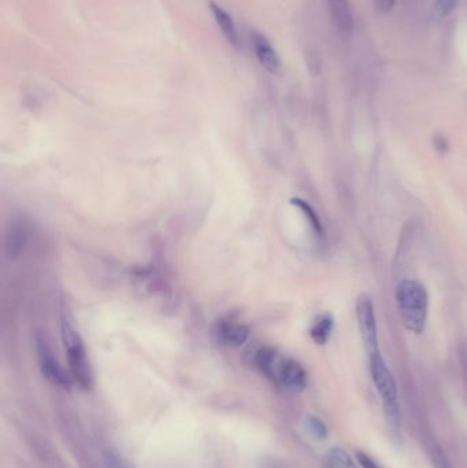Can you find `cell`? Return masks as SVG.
I'll return each instance as SVG.
<instances>
[{"instance_id":"2","label":"cell","mask_w":467,"mask_h":468,"mask_svg":"<svg viewBox=\"0 0 467 468\" xmlns=\"http://www.w3.org/2000/svg\"><path fill=\"white\" fill-rule=\"evenodd\" d=\"M395 303L405 329L422 334L427 329L429 294L425 285L417 279H403L395 291Z\"/></svg>"},{"instance_id":"6","label":"cell","mask_w":467,"mask_h":468,"mask_svg":"<svg viewBox=\"0 0 467 468\" xmlns=\"http://www.w3.org/2000/svg\"><path fill=\"white\" fill-rule=\"evenodd\" d=\"M38 357H39L40 370L50 382L63 389H69L72 386L73 378L70 372H66V370L62 367L57 356L51 351V348L47 345L44 340H38Z\"/></svg>"},{"instance_id":"4","label":"cell","mask_w":467,"mask_h":468,"mask_svg":"<svg viewBox=\"0 0 467 468\" xmlns=\"http://www.w3.org/2000/svg\"><path fill=\"white\" fill-rule=\"evenodd\" d=\"M62 341L73 381L81 389H89L92 386V370L88 355L79 334L69 323H63L62 326Z\"/></svg>"},{"instance_id":"19","label":"cell","mask_w":467,"mask_h":468,"mask_svg":"<svg viewBox=\"0 0 467 468\" xmlns=\"http://www.w3.org/2000/svg\"><path fill=\"white\" fill-rule=\"evenodd\" d=\"M356 460L362 468H381L375 463V460L373 457H370L368 453L362 452V450L356 452Z\"/></svg>"},{"instance_id":"3","label":"cell","mask_w":467,"mask_h":468,"mask_svg":"<svg viewBox=\"0 0 467 468\" xmlns=\"http://www.w3.org/2000/svg\"><path fill=\"white\" fill-rule=\"evenodd\" d=\"M369 370L373 384L381 397L383 410L388 428L393 437L397 438L400 435V425H402L397 386L381 352L369 353Z\"/></svg>"},{"instance_id":"22","label":"cell","mask_w":467,"mask_h":468,"mask_svg":"<svg viewBox=\"0 0 467 468\" xmlns=\"http://www.w3.org/2000/svg\"><path fill=\"white\" fill-rule=\"evenodd\" d=\"M434 145H436V150H440L441 154H444L447 151V140L443 136H437L434 138Z\"/></svg>"},{"instance_id":"10","label":"cell","mask_w":467,"mask_h":468,"mask_svg":"<svg viewBox=\"0 0 467 468\" xmlns=\"http://www.w3.org/2000/svg\"><path fill=\"white\" fill-rule=\"evenodd\" d=\"M331 9V17L341 33L352 30V13L348 0H326Z\"/></svg>"},{"instance_id":"5","label":"cell","mask_w":467,"mask_h":468,"mask_svg":"<svg viewBox=\"0 0 467 468\" xmlns=\"http://www.w3.org/2000/svg\"><path fill=\"white\" fill-rule=\"evenodd\" d=\"M355 312L358 319V326L361 337L363 341V345L368 353L380 351L378 350V329H377V321L374 313V306L373 300L369 294L363 293L358 297L355 304Z\"/></svg>"},{"instance_id":"1","label":"cell","mask_w":467,"mask_h":468,"mask_svg":"<svg viewBox=\"0 0 467 468\" xmlns=\"http://www.w3.org/2000/svg\"><path fill=\"white\" fill-rule=\"evenodd\" d=\"M255 363L273 382L291 393H302L307 388L309 377L304 367L292 357H288L273 348L256 352Z\"/></svg>"},{"instance_id":"20","label":"cell","mask_w":467,"mask_h":468,"mask_svg":"<svg viewBox=\"0 0 467 468\" xmlns=\"http://www.w3.org/2000/svg\"><path fill=\"white\" fill-rule=\"evenodd\" d=\"M395 4H396V0H374L375 9L383 14L390 13L392 9L395 7Z\"/></svg>"},{"instance_id":"13","label":"cell","mask_w":467,"mask_h":468,"mask_svg":"<svg viewBox=\"0 0 467 468\" xmlns=\"http://www.w3.org/2000/svg\"><path fill=\"white\" fill-rule=\"evenodd\" d=\"M326 462L329 468H356L350 453L339 447L329 449L326 453Z\"/></svg>"},{"instance_id":"14","label":"cell","mask_w":467,"mask_h":468,"mask_svg":"<svg viewBox=\"0 0 467 468\" xmlns=\"http://www.w3.org/2000/svg\"><path fill=\"white\" fill-rule=\"evenodd\" d=\"M10 240L7 241V248L10 250V257L17 256L22 252L26 243V230L23 225H17L11 228V233L9 234Z\"/></svg>"},{"instance_id":"9","label":"cell","mask_w":467,"mask_h":468,"mask_svg":"<svg viewBox=\"0 0 467 468\" xmlns=\"http://www.w3.org/2000/svg\"><path fill=\"white\" fill-rule=\"evenodd\" d=\"M334 329V319L329 312L319 313L310 328V337L317 345H326Z\"/></svg>"},{"instance_id":"7","label":"cell","mask_w":467,"mask_h":468,"mask_svg":"<svg viewBox=\"0 0 467 468\" xmlns=\"http://www.w3.org/2000/svg\"><path fill=\"white\" fill-rule=\"evenodd\" d=\"M253 47L255 57L259 60V63L268 72L277 74L281 69V60L268 38L259 32H253Z\"/></svg>"},{"instance_id":"16","label":"cell","mask_w":467,"mask_h":468,"mask_svg":"<svg viewBox=\"0 0 467 468\" xmlns=\"http://www.w3.org/2000/svg\"><path fill=\"white\" fill-rule=\"evenodd\" d=\"M461 0H436L433 4V13L436 18H446L459 4Z\"/></svg>"},{"instance_id":"8","label":"cell","mask_w":467,"mask_h":468,"mask_svg":"<svg viewBox=\"0 0 467 468\" xmlns=\"http://www.w3.org/2000/svg\"><path fill=\"white\" fill-rule=\"evenodd\" d=\"M216 335L225 345L238 348L247 342L250 330L244 325L236 323L234 321H224L216 326Z\"/></svg>"},{"instance_id":"12","label":"cell","mask_w":467,"mask_h":468,"mask_svg":"<svg viewBox=\"0 0 467 468\" xmlns=\"http://www.w3.org/2000/svg\"><path fill=\"white\" fill-rule=\"evenodd\" d=\"M291 203L302 211V214L306 216V219H307L309 225L312 226V232L315 233V235L318 238H322L325 235V230H324V226H322L318 215L314 211L312 206L306 200H302V199H292Z\"/></svg>"},{"instance_id":"11","label":"cell","mask_w":467,"mask_h":468,"mask_svg":"<svg viewBox=\"0 0 467 468\" xmlns=\"http://www.w3.org/2000/svg\"><path fill=\"white\" fill-rule=\"evenodd\" d=\"M210 9H211V13L214 16L215 22L216 25L219 26V29L222 30V35L226 38V40L234 45V47H238V33H237V29H236V25H234V18L222 9L219 7L218 4L215 3H210Z\"/></svg>"},{"instance_id":"21","label":"cell","mask_w":467,"mask_h":468,"mask_svg":"<svg viewBox=\"0 0 467 468\" xmlns=\"http://www.w3.org/2000/svg\"><path fill=\"white\" fill-rule=\"evenodd\" d=\"M307 66H309V70H310L312 76H317L321 70V60L315 54L312 52V54L307 55Z\"/></svg>"},{"instance_id":"15","label":"cell","mask_w":467,"mask_h":468,"mask_svg":"<svg viewBox=\"0 0 467 468\" xmlns=\"http://www.w3.org/2000/svg\"><path fill=\"white\" fill-rule=\"evenodd\" d=\"M304 425H306V429L310 433L312 438H315L318 441H325L328 438L329 429L321 418H318L315 415H309L304 420Z\"/></svg>"},{"instance_id":"17","label":"cell","mask_w":467,"mask_h":468,"mask_svg":"<svg viewBox=\"0 0 467 468\" xmlns=\"http://www.w3.org/2000/svg\"><path fill=\"white\" fill-rule=\"evenodd\" d=\"M103 460H104L106 468H129V466L123 462V459L113 450L104 452Z\"/></svg>"},{"instance_id":"18","label":"cell","mask_w":467,"mask_h":468,"mask_svg":"<svg viewBox=\"0 0 467 468\" xmlns=\"http://www.w3.org/2000/svg\"><path fill=\"white\" fill-rule=\"evenodd\" d=\"M432 462L436 468H454L440 449L434 448L432 450Z\"/></svg>"}]
</instances>
